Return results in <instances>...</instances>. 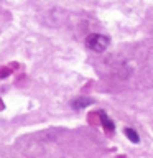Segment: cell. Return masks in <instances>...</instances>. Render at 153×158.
Instances as JSON below:
<instances>
[{"label": "cell", "instance_id": "3957f363", "mask_svg": "<svg viewBox=\"0 0 153 158\" xmlns=\"http://www.w3.org/2000/svg\"><path fill=\"white\" fill-rule=\"evenodd\" d=\"M99 115L102 117L101 120H102V125H104V128H105L107 132H114V128H115V125H114V122H112L110 118H109V117H107L104 112H99Z\"/></svg>", "mask_w": 153, "mask_h": 158}, {"label": "cell", "instance_id": "277c9868", "mask_svg": "<svg viewBox=\"0 0 153 158\" xmlns=\"http://www.w3.org/2000/svg\"><path fill=\"white\" fill-rule=\"evenodd\" d=\"M123 133H125V137H127L132 143H138V142H140V137H138V133H137L135 130H133V128L127 127L125 130H123Z\"/></svg>", "mask_w": 153, "mask_h": 158}, {"label": "cell", "instance_id": "6da1fadb", "mask_svg": "<svg viewBox=\"0 0 153 158\" xmlns=\"http://www.w3.org/2000/svg\"><path fill=\"white\" fill-rule=\"evenodd\" d=\"M86 46L94 53H104L109 48V38L101 33H91L86 38Z\"/></svg>", "mask_w": 153, "mask_h": 158}, {"label": "cell", "instance_id": "7a4b0ae2", "mask_svg": "<svg viewBox=\"0 0 153 158\" xmlns=\"http://www.w3.org/2000/svg\"><path fill=\"white\" fill-rule=\"evenodd\" d=\"M92 104H94V99L84 96V97H76V99H72V101H71V107L74 109V110H82V109L92 106Z\"/></svg>", "mask_w": 153, "mask_h": 158}]
</instances>
